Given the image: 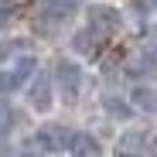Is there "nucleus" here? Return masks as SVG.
I'll use <instances>...</instances> for the list:
<instances>
[{
  "instance_id": "f257e3e1",
  "label": "nucleus",
  "mask_w": 157,
  "mask_h": 157,
  "mask_svg": "<svg viewBox=\"0 0 157 157\" xmlns=\"http://www.w3.org/2000/svg\"><path fill=\"white\" fill-rule=\"evenodd\" d=\"M34 68H38V58H17L14 65H7V68H0V92H14V89H21L28 78L34 75Z\"/></svg>"
},
{
  "instance_id": "f8f14e48",
  "label": "nucleus",
  "mask_w": 157,
  "mask_h": 157,
  "mask_svg": "<svg viewBox=\"0 0 157 157\" xmlns=\"http://www.w3.org/2000/svg\"><path fill=\"white\" fill-rule=\"evenodd\" d=\"M14 44H17V41H4V48H0V62H4L10 51H14Z\"/></svg>"
},
{
  "instance_id": "7ed1b4c3",
  "label": "nucleus",
  "mask_w": 157,
  "mask_h": 157,
  "mask_svg": "<svg viewBox=\"0 0 157 157\" xmlns=\"http://www.w3.org/2000/svg\"><path fill=\"white\" fill-rule=\"evenodd\" d=\"M55 82H58L62 96L72 102V99L78 96V89H82V68L72 65V62H58V68H55Z\"/></svg>"
},
{
  "instance_id": "6e6552de",
  "label": "nucleus",
  "mask_w": 157,
  "mask_h": 157,
  "mask_svg": "<svg viewBox=\"0 0 157 157\" xmlns=\"http://www.w3.org/2000/svg\"><path fill=\"white\" fill-rule=\"evenodd\" d=\"M72 48L78 51V55H96V34L92 31H78L72 38Z\"/></svg>"
},
{
  "instance_id": "4468645a",
  "label": "nucleus",
  "mask_w": 157,
  "mask_h": 157,
  "mask_svg": "<svg viewBox=\"0 0 157 157\" xmlns=\"http://www.w3.org/2000/svg\"><path fill=\"white\" fill-rule=\"evenodd\" d=\"M150 7H157V0H150Z\"/></svg>"
},
{
  "instance_id": "39448f33",
  "label": "nucleus",
  "mask_w": 157,
  "mask_h": 157,
  "mask_svg": "<svg viewBox=\"0 0 157 157\" xmlns=\"http://www.w3.org/2000/svg\"><path fill=\"white\" fill-rule=\"evenodd\" d=\"M28 99H31V106H34L38 113H48V109H51V78H48V75H38L34 82H31Z\"/></svg>"
},
{
  "instance_id": "f03ea898",
  "label": "nucleus",
  "mask_w": 157,
  "mask_h": 157,
  "mask_svg": "<svg viewBox=\"0 0 157 157\" xmlns=\"http://www.w3.org/2000/svg\"><path fill=\"white\" fill-rule=\"evenodd\" d=\"M89 31L96 38H109L120 31V10L106 7V4H92L89 7Z\"/></svg>"
},
{
  "instance_id": "1a4fd4ad",
  "label": "nucleus",
  "mask_w": 157,
  "mask_h": 157,
  "mask_svg": "<svg viewBox=\"0 0 157 157\" xmlns=\"http://www.w3.org/2000/svg\"><path fill=\"white\" fill-rule=\"evenodd\" d=\"M102 106H106V113H113V116H120V120L130 116V106H126L123 99H116V96H106V99H102Z\"/></svg>"
},
{
  "instance_id": "20e7f679",
  "label": "nucleus",
  "mask_w": 157,
  "mask_h": 157,
  "mask_svg": "<svg viewBox=\"0 0 157 157\" xmlns=\"http://www.w3.org/2000/svg\"><path fill=\"white\" fill-rule=\"evenodd\" d=\"M68 140H72V133H65V130H58V126H41L38 137H34L38 150H48V154H55V150L65 147Z\"/></svg>"
},
{
  "instance_id": "423d86ee",
  "label": "nucleus",
  "mask_w": 157,
  "mask_h": 157,
  "mask_svg": "<svg viewBox=\"0 0 157 157\" xmlns=\"http://www.w3.org/2000/svg\"><path fill=\"white\" fill-rule=\"evenodd\" d=\"M68 150H72L75 157H102V147H99V140H96V137H89V133H72V140H68Z\"/></svg>"
},
{
  "instance_id": "9d476101",
  "label": "nucleus",
  "mask_w": 157,
  "mask_h": 157,
  "mask_svg": "<svg viewBox=\"0 0 157 157\" xmlns=\"http://www.w3.org/2000/svg\"><path fill=\"white\" fill-rule=\"evenodd\" d=\"M10 123H14L10 106H7V102H0V133H7V130H10Z\"/></svg>"
},
{
  "instance_id": "ddd939ff",
  "label": "nucleus",
  "mask_w": 157,
  "mask_h": 157,
  "mask_svg": "<svg viewBox=\"0 0 157 157\" xmlns=\"http://www.w3.org/2000/svg\"><path fill=\"white\" fill-rule=\"evenodd\" d=\"M150 154H154V157H157V137H154V140H150Z\"/></svg>"
},
{
  "instance_id": "9b49d317",
  "label": "nucleus",
  "mask_w": 157,
  "mask_h": 157,
  "mask_svg": "<svg viewBox=\"0 0 157 157\" xmlns=\"http://www.w3.org/2000/svg\"><path fill=\"white\" fill-rule=\"evenodd\" d=\"M14 10H17V7L10 4V0H4V4H0V28H4V24L14 17Z\"/></svg>"
},
{
  "instance_id": "0eeeda50",
  "label": "nucleus",
  "mask_w": 157,
  "mask_h": 157,
  "mask_svg": "<svg viewBox=\"0 0 157 157\" xmlns=\"http://www.w3.org/2000/svg\"><path fill=\"white\" fill-rule=\"evenodd\" d=\"M130 99H133V106H137V109L157 116V89H150V86H137L133 92H130Z\"/></svg>"
}]
</instances>
